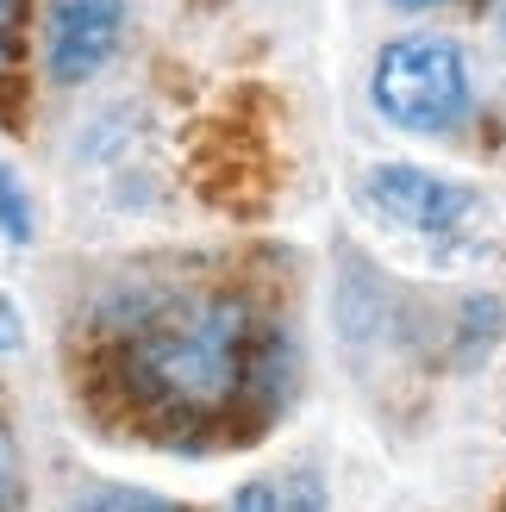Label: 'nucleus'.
<instances>
[{
	"label": "nucleus",
	"instance_id": "6",
	"mask_svg": "<svg viewBox=\"0 0 506 512\" xmlns=\"http://www.w3.org/2000/svg\"><path fill=\"white\" fill-rule=\"evenodd\" d=\"M0 225H7L13 244H32V213H25V194L13 175H0Z\"/></svg>",
	"mask_w": 506,
	"mask_h": 512
},
{
	"label": "nucleus",
	"instance_id": "1",
	"mask_svg": "<svg viewBox=\"0 0 506 512\" xmlns=\"http://www.w3.org/2000/svg\"><path fill=\"white\" fill-rule=\"evenodd\" d=\"M107 375L163 438H238L288 394V331L238 288H163L113 325Z\"/></svg>",
	"mask_w": 506,
	"mask_h": 512
},
{
	"label": "nucleus",
	"instance_id": "5",
	"mask_svg": "<svg viewBox=\"0 0 506 512\" xmlns=\"http://www.w3.org/2000/svg\"><path fill=\"white\" fill-rule=\"evenodd\" d=\"M232 512H325V500L307 475H269V481H250Z\"/></svg>",
	"mask_w": 506,
	"mask_h": 512
},
{
	"label": "nucleus",
	"instance_id": "3",
	"mask_svg": "<svg viewBox=\"0 0 506 512\" xmlns=\"http://www.w3.org/2000/svg\"><path fill=\"white\" fill-rule=\"evenodd\" d=\"M369 207H375V213H388L394 225H407V232L438 238V232H450V225H463V219H469L475 194H469L463 182H444V175H432V169L388 163V169H375V175H369Z\"/></svg>",
	"mask_w": 506,
	"mask_h": 512
},
{
	"label": "nucleus",
	"instance_id": "7",
	"mask_svg": "<svg viewBox=\"0 0 506 512\" xmlns=\"http://www.w3.org/2000/svg\"><path fill=\"white\" fill-rule=\"evenodd\" d=\"M82 512H175V506L150 500V494H125V488H113V494H94Z\"/></svg>",
	"mask_w": 506,
	"mask_h": 512
},
{
	"label": "nucleus",
	"instance_id": "11",
	"mask_svg": "<svg viewBox=\"0 0 506 512\" xmlns=\"http://www.w3.org/2000/svg\"><path fill=\"white\" fill-rule=\"evenodd\" d=\"M0 500H7V444H0Z\"/></svg>",
	"mask_w": 506,
	"mask_h": 512
},
{
	"label": "nucleus",
	"instance_id": "4",
	"mask_svg": "<svg viewBox=\"0 0 506 512\" xmlns=\"http://www.w3.org/2000/svg\"><path fill=\"white\" fill-rule=\"evenodd\" d=\"M119 25H125V0H50V25H44L50 75L57 82H88L113 57Z\"/></svg>",
	"mask_w": 506,
	"mask_h": 512
},
{
	"label": "nucleus",
	"instance_id": "2",
	"mask_svg": "<svg viewBox=\"0 0 506 512\" xmlns=\"http://www.w3.org/2000/svg\"><path fill=\"white\" fill-rule=\"evenodd\" d=\"M375 107L400 132H450L469 113V75L463 50L450 38H394L375 57Z\"/></svg>",
	"mask_w": 506,
	"mask_h": 512
},
{
	"label": "nucleus",
	"instance_id": "8",
	"mask_svg": "<svg viewBox=\"0 0 506 512\" xmlns=\"http://www.w3.org/2000/svg\"><path fill=\"white\" fill-rule=\"evenodd\" d=\"M13 32H19V0H0V69L13 57Z\"/></svg>",
	"mask_w": 506,
	"mask_h": 512
},
{
	"label": "nucleus",
	"instance_id": "10",
	"mask_svg": "<svg viewBox=\"0 0 506 512\" xmlns=\"http://www.w3.org/2000/svg\"><path fill=\"white\" fill-rule=\"evenodd\" d=\"M394 7H407V13H419V7H444V0H394Z\"/></svg>",
	"mask_w": 506,
	"mask_h": 512
},
{
	"label": "nucleus",
	"instance_id": "9",
	"mask_svg": "<svg viewBox=\"0 0 506 512\" xmlns=\"http://www.w3.org/2000/svg\"><path fill=\"white\" fill-rule=\"evenodd\" d=\"M19 344V319H13V306H0V356H7Z\"/></svg>",
	"mask_w": 506,
	"mask_h": 512
}]
</instances>
